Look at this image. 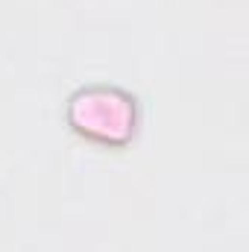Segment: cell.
Wrapping results in <instances>:
<instances>
[{"label":"cell","mask_w":249,"mask_h":252,"mask_svg":"<svg viewBox=\"0 0 249 252\" xmlns=\"http://www.w3.org/2000/svg\"><path fill=\"white\" fill-rule=\"evenodd\" d=\"M67 124L100 144H126L138 129V100L118 85H85L67 100Z\"/></svg>","instance_id":"cell-1"}]
</instances>
